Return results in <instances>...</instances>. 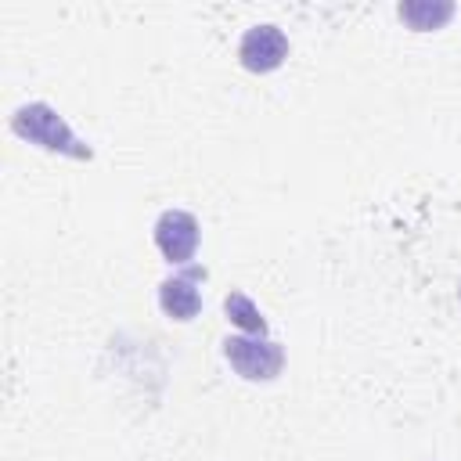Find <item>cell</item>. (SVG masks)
Wrapping results in <instances>:
<instances>
[{
	"instance_id": "cell-4",
	"label": "cell",
	"mask_w": 461,
	"mask_h": 461,
	"mask_svg": "<svg viewBox=\"0 0 461 461\" xmlns=\"http://www.w3.org/2000/svg\"><path fill=\"white\" fill-rule=\"evenodd\" d=\"M285 58H288V36L277 25L263 22V25L245 29V36L238 43V61L249 72H274L285 65Z\"/></svg>"
},
{
	"instance_id": "cell-6",
	"label": "cell",
	"mask_w": 461,
	"mask_h": 461,
	"mask_svg": "<svg viewBox=\"0 0 461 461\" xmlns=\"http://www.w3.org/2000/svg\"><path fill=\"white\" fill-rule=\"evenodd\" d=\"M396 14L403 18L407 29L414 32H432L439 25H447V18L454 14V4L450 0H403L396 7Z\"/></svg>"
},
{
	"instance_id": "cell-3",
	"label": "cell",
	"mask_w": 461,
	"mask_h": 461,
	"mask_svg": "<svg viewBox=\"0 0 461 461\" xmlns=\"http://www.w3.org/2000/svg\"><path fill=\"white\" fill-rule=\"evenodd\" d=\"M151 234H155V245L166 256V263L187 267L194 259V249H198V220H194V212H187V209H166L155 220V230Z\"/></svg>"
},
{
	"instance_id": "cell-2",
	"label": "cell",
	"mask_w": 461,
	"mask_h": 461,
	"mask_svg": "<svg viewBox=\"0 0 461 461\" xmlns=\"http://www.w3.org/2000/svg\"><path fill=\"white\" fill-rule=\"evenodd\" d=\"M223 357L245 382H274L285 367V349L270 335H230Z\"/></svg>"
},
{
	"instance_id": "cell-7",
	"label": "cell",
	"mask_w": 461,
	"mask_h": 461,
	"mask_svg": "<svg viewBox=\"0 0 461 461\" xmlns=\"http://www.w3.org/2000/svg\"><path fill=\"white\" fill-rule=\"evenodd\" d=\"M223 313H227V321L238 324L245 335H267V317L259 313V306H256L241 288H234V292L223 299Z\"/></svg>"
},
{
	"instance_id": "cell-1",
	"label": "cell",
	"mask_w": 461,
	"mask_h": 461,
	"mask_svg": "<svg viewBox=\"0 0 461 461\" xmlns=\"http://www.w3.org/2000/svg\"><path fill=\"white\" fill-rule=\"evenodd\" d=\"M11 130L22 140H29V144H36L43 151H54V155H65V158H76V162H90L94 158V148L86 140H79L72 133V126L47 101H29V104L14 108Z\"/></svg>"
},
{
	"instance_id": "cell-5",
	"label": "cell",
	"mask_w": 461,
	"mask_h": 461,
	"mask_svg": "<svg viewBox=\"0 0 461 461\" xmlns=\"http://www.w3.org/2000/svg\"><path fill=\"white\" fill-rule=\"evenodd\" d=\"M209 277L205 267H184V274H173L158 285V306L169 321H194L202 310V292L198 285Z\"/></svg>"
}]
</instances>
